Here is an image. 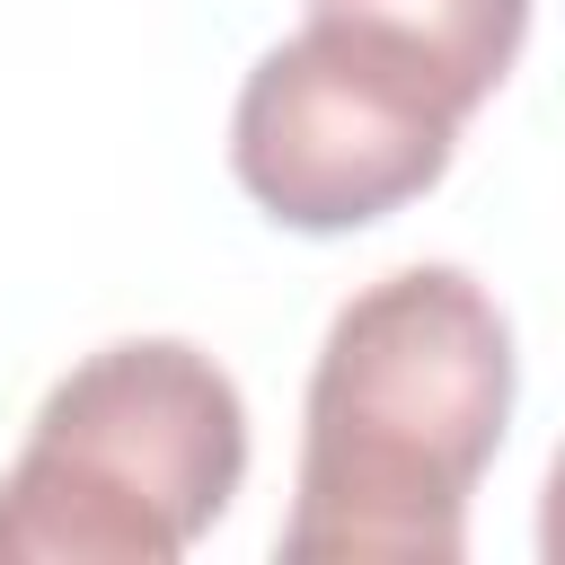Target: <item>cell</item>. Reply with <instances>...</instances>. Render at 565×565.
<instances>
[{
    "label": "cell",
    "instance_id": "cell-2",
    "mask_svg": "<svg viewBox=\"0 0 565 565\" xmlns=\"http://www.w3.org/2000/svg\"><path fill=\"white\" fill-rule=\"evenodd\" d=\"M238 477V380L177 335L106 344L53 380L0 477V565H177L230 512Z\"/></svg>",
    "mask_w": 565,
    "mask_h": 565
},
{
    "label": "cell",
    "instance_id": "cell-3",
    "mask_svg": "<svg viewBox=\"0 0 565 565\" xmlns=\"http://www.w3.org/2000/svg\"><path fill=\"white\" fill-rule=\"evenodd\" d=\"M468 115L477 97L433 44L380 18L309 9V26L247 71L230 106V168L282 230L327 238L441 185Z\"/></svg>",
    "mask_w": 565,
    "mask_h": 565
},
{
    "label": "cell",
    "instance_id": "cell-4",
    "mask_svg": "<svg viewBox=\"0 0 565 565\" xmlns=\"http://www.w3.org/2000/svg\"><path fill=\"white\" fill-rule=\"evenodd\" d=\"M309 9L380 18V26L415 35V44H433L477 106L503 88V71H512V53H521V35H530V0H309Z\"/></svg>",
    "mask_w": 565,
    "mask_h": 565
},
{
    "label": "cell",
    "instance_id": "cell-1",
    "mask_svg": "<svg viewBox=\"0 0 565 565\" xmlns=\"http://www.w3.org/2000/svg\"><path fill=\"white\" fill-rule=\"evenodd\" d=\"M282 556L459 565L468 494L512 424V327L459 265H397L353 291L300 406Z\"/></svg>",
    "mask_w": 565,
    "mask_h": 565
}]
</instances>
